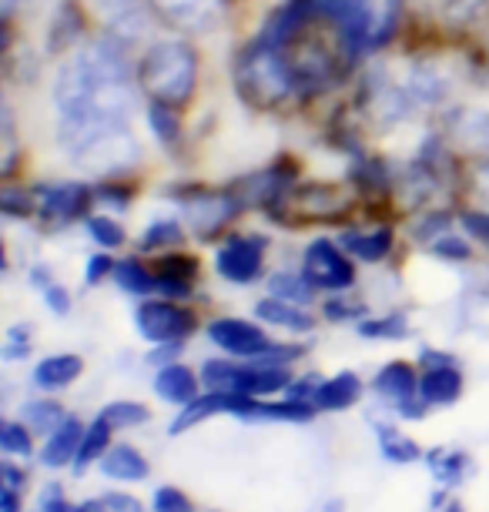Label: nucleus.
<instances>
[{"label": "nucleus", "instance_id": "5fc2aeb1", "mask_svg": "<svg viewBox=\"0 0 489 512\" xmlns=\"http://www.w3.org/2000/svg\"><path fill=\"white\" fill-rule=\"evenodd\" d=\"M101 201H111V205H128V188H104Z\"/></svg>", "mask_w": 489, "mask_h": 512}, {"label": "nucleus", "instance_id": "58836bf2", "mask_svg": "<svg viewBox=\"0 0 489 512\" xmlns=\"http://www.w3.org/2000/svg\"><path fill=\"white\" fill-rule=\"evenodd\" d=\"M322 375L319 372H309V375H302V379H295L289 389V395H285V399H295V402H312L315 405V395H319V389H322Z\"/></svg>", "mask_w": 489, "mask_h": 512}, {"label": "nucleus", "instance_id": "2f4dec72", "mask_svg": "<svg viewBox=\"0 0 489 512\" xmlns=\"http://www.w3.org/2000/svg\"><path fill=\"white\" fill-rule=\"evenodd\" d=\"M101 415L108 419L114 429H134V425H145L151 419L148 405L141 402H128V399H118V402H108L101 409Z\"/></svg>", "mask_w": 489, "mask_h": 512}, {"label": "nucleus", "instance_id": "4468645a", "mask_svg": "<svg viewBox=\"0 0 489 512\" xmlns=\"http://www.w3.org/2000/svg\"><path fill=\"white\" fill-rule=\"evenodd\" d=\"M372 389H376L379 399H386L392 409H402L406 402L419 399V375L409 362H389L379 369Z\"/></svg>", "mask_w": 489, "mask_h": 512}, {"label": "nucleus", "instance_id": "20e7f679", "mask_svg": "<svg viewBox=\"0 0 489 512\" xmlns=\"http://www.w3.org/2000/svg\"><path fill=\"white\" fill-rule=\"evenodd\" d=\"M235 81H238V94H242L248 104H255V108H275V104H282L295 91V84H299L285 51L268 41H258L255 47H248V51L238 57Z\"/></svg>", "mask_w": 489, "mask_h": 512}, {"label": "nucleus", "instance_id": "bb28decb", "mask_svg": "<svg viewBox=\"0 0 489 512\" xmlns=\"http://www.w3.org/2000/svg\"><path fill=\"white\" fill-rule=\"evenodd\" d=\"M429 469H433V476L443 482V486H459V482L466 479L469 472V456L459 449H433L429 452Z\"/></svg>", "mask_w": 489, "mask_h": 512}, {"label": "nucleus", "instance_id": "603ef678", "mask_svg": "<svg viewBox=\"0 0 489 512\" xmlns=\"http://www.w3.org/2000/svg\"><path fill=\"white\" fill-rule=\"evenodd\" d=\"M7 342L11 345H31V325H14L7 332Z\"/></svg>", "mask_w": 489, "mask_h": 512}, {"label": "nucleus", "instance_id": "37998d69", "mask_svg": "<svg viewBox=\"0 0 489 512\" xmlns=\"http://www.w3.org/2000/svg\"><path fill=\"white\" fill-rule=\"evenodd\" d=\"M0 211H4L7 218H27L31 215V198H27L24 191L7 188L4 195H0Z\"/></svg>", "mask_w": 489, "mask_h": 512}, {"label": "nucleus", "instance_id": "1a4fd4ad", "mask_svg": "<svg viewBox=\"0 0 489 512\" xmlns=\"http://www.w3.org/2000/svg\"><path fill=\"white\" fill-rule=\"evenodd\" d=\"M148 4L181 34H208L225 17V0H148Z\"/></svg>", "mask_w": 489, "mask_h": 512}, {"label": "nucleus", "instance_id": "aec40b11", "mask_svg": "<svg viewBox=\"0 0 489 512\" xmlns=\"http://www.w3.org/2000/svg\"><path fill=\"white\" fill-rule=\"evenodd\" d=\"M362 399V379L356 372H339L322 382L319 395H315V409L319 412H342Z\"/></svg>", "mask_w": 489, "mask_h": 512}, {"label": "nucleus", "instance_id": "4d7b16f0", "mask_svg": "<svg viewBox=\"0 0 489 512\" xmlns=\"http://www.w3.org/2000/svg\"><path fill=\"white\" fill-rule=\"evenodd\" d=\"M476 188H479V195L489 198V164H483V168L476 171Z\"/></svg>", "mask_w": 489, "mask_h": 512}, {"label": "nucleus", "instance_id": "b1692460", "mask_svg": "<svg viewBox=\"0 0 489 512\" xmlns=\"http://www.w3.org/2000/svg\"><path fill=\"white\" fill-rule=\"evenodd\" d=\"M376 439H379L382 459L392 462V466H409V462L423 459V449L409 436H402L396 425H389V422H376Z\"/></svg>", "mask_w": 489, "mask_h": 512}, {"label": "nucleus", "instance_id": "412c9836", "mask_svg": "<svg viewBox=\"0 0 489 512\" xmlns=\"http://www.w3.org/2000/svg\"><path fill=\"white\" fill-rule=\"evenodd\" d=\"M419 395L429 405H453L463 395V372L456 365H446V369H426V375L419 379Z\"/></svg>", "mask_w": 489, "mask_h": 512}, {"label": "nucleus", "instance_id": "c9c22d12", "mask_svg": "<svg viewBox=\"0 0 489 512\" xmlns=\"http://www.w3.org/2000/svg\"><path fill=\"white\" fill-rule=\"evenodd\" d=\"M456 134L476 148H489V111H469L466 118H459Z\"/></svg>", "mask_w": 489, "mask_h": 512}, {"label": "nucleus", "instance_id": "9b49d317", "mask_svg": "<svg viewBox=\"0 0 489 512\" xmlns=\"http://www.w3.org/2000/svg\"><path fill=\"white\" fill-rule=\"evenodd\" d=\"M185 211H188V225L195 228L201 238H212L238 215V211H242V198L201 195V198H188Z\"/></svg>", "mask_w": 489, "mask_h": 512}, {"label": "nucleus", "instance_id": "5701e85b", "mask_svg": "<svg viewBox=\"0 0 489 512\" xmlns=\"http://www.w3.org/2000/svg\"><path fill=\"white\" fill-rule=\"evenodd\" d=\"M111 432H114V425L104 419V415H98L94 422H88L84 439H81V449H78V459H74V472H78V476L91 466V462H101L104 456H108Z\"/></svg>", "mask_w": 489, "mask_h": 512}, {"label": "nucleus", "instance_id": "cd10ccee", "mask_svg": "<svg viewBox=\"0 0 489 512\" xmlns=\"http://www.w3.org/2000/svg\"><path fill=\"white\" fill-rule=\"evenodd\" d=\"M268 292H272L275 298H285V302H295V305H312V298L319 288H315L302 272L299 275L275 272L272 278H268Z\"/></svg>", "mask_w": 489, "mask_h": 512}, {"label": "nucleus", "instance_id": "9d476101", "mask_svg": "<svg viewBox=\"0 0 489 512\" xmlns=\"http://www.w3.org/2000/svg\"><path fill=\"white\" fill-rule=\"evenodd\" d=\"M208 338L218 345L222 352L235 355V359H255V355H262L272 349V338L268 332H262L255 322H248V318H215L212 325H208Z\"/></svg>", "mask_w": 489, "mask_h": 512}, {"label": "nucleus", "instance_id": "a18cd8bd", "mask_svg": "<svg viewBox=\"0 0 489 512\" xmlns=\"http://www.w3.org/2000/svg\"><path fill=\"white\" fill-rule=\"evenodd\" d=\"M101 499L108 502L111 512H145V506H141L134 496H128V492H104Z\"/></svg>", "mask_w": 489, "mask_h": 512}, {"label": "nucleus", "instance_id": "6e6552de", "mask_svg": "<svg viewBox=\"0 0 489 512\" xmlns=\"http://www.w3.org/2000/svg\"><path fill=\"white\" fill-rule=\"evenodd\" d=\"M215 272L232 285H252L265 272V241L252 235L228 238L215 255Z\"/></svg>", "mask_w": 489, "mask_h": 512}, {"label": "nucleus", "instance_id": "f704fd0d", "mask_svg": "<svg viewBox=\"0 0 489 512\" xmlns=\"http://www.w3.org/2000/svg\"><path fill=\"white\" fill-rule=\"evenodd\" d=\"M88 235L98 241V245L104 248V251H114V248H121L124 245V228L118 225L114 218H108V215H94V218H88Z\"/></svg>", "mask_w": 489, "mask_h": 512}, {"label": "nucleus", "instance_id": "2eb2a0df", "mask_svg": "<svg viewBox=\"0 0 489 512\" xmlns=\"http://www.w3.org/2000/svg\"><path fill=\"white\" fill-rule=\"evenodd\" d=\"M255 318L275 328H289L295 335H309L315 328V315L305 312V305L285 302V298H275V295H268L255 305Z\"/></svg>", "mask_w": 489, "mask_h": 512}, {"label": "nucleus", "instance_id": "f8f14e48", "mask_svg": "<svg viewBox=\"0 0 489 512\" xmlns=\"http://www.w3.org/2000/svg\"><path fill=\"white\" fill-rule=\"evenodd\" d=\"M91 191L78 181H61L41 191V215L44 221H74L88 211Z\"/></svg>", "mask_w": 489, "mask_h": 512}, {"label": "nucleus", "instance_id": "09e8293b", "mask_svg": "<svg viewBox=\"0 0 489 512\" xmlns=\"http://www.w3.org/2000/svg\"><path fill=\"white\" fill-rule=\"evenodd\" d=\"M0 479H4V486L21 489L24 482H27V472H24L21 466H14L11 459H7V462H0Z\"/></svg>", "mask_w": 489, "mask_h": 512}, {"label": "nucleus", "instance_id": "e433bc0d", "mask_svg": "<svg viewBox=\"0 0 489 512\" xmlns=\"http://www.w3.org/2000/svg\"><path fill=\"white\" fill-rule=\"evenodd\" d=\"M151 509L155 512H195V502H191L178 486H158L155 496H151Z\"/></svg>", "mask_w": 489, "mask_h": 512}, {"label": "nucleus", "instance_id": "6e6d98bb", "mask_svg": "<svg viewBox=\"0 0 489 512\" xmlns=\"http://www.w3.org/2000/svg\"><path fill=\"white\" fill-rule=\"evenodd\" d=\"M51 282H54V275L47 272L44 265H34V268H31V285H37V288H41V292H44V288L51 285Z\"/></svg>", "mask_w": 489, "mask_h": 512}, {"label": "nucleus", "instance_id": "ea45409f", "mask_svg": "<svg viewBox=\"0 0 489 512\" xmlns=\"http://www.w3.org/2000/svg\"><path fill=\"white\" fill-rule=\"evenodd\" d=\"M114 265H118V262H114L108 251H98V255H91L88 265H84V282H88V285H101L104 278L114 275Z\"/></svg>", "mask_w": 489, "mask_h": 512}, {"label": "nucleus", "instance_id": "423d86ee", "mask_svg": "<svg viewBox=\"0 0 489 512\" xmlns=\"http://www.w3.org/2000/svg\"><path fill=\"white\" fill-rule=\"evenodd\" d=\"M195 312L175 305L171 298H145L134 308V328L141 338H148L151 345L161 342H185L195 332Z\"/></svg>", "mask_w": 489, "mask_h": 512}, {"label": "nucleus", "instance_id": "79ce46f5", "mask_svg": "<svg viewBox=\"0 0 489 512\" xmlns=\"http://www.w3.org/2000/svg\"><path fill=\"white\" fill-rule=\"evenodd\" d=\"M463 228L469 238H476L479 245L489 248V211H463Z\"/></svg>", "mask_w": 489, "mask_h": 512}, {"label": "nucleus", "instance_id": "7c9ffc66", "mask_svg": "<svg viewBox=\"0 0 489 512\" xmlns=\"http://www.w3.org/2000/svg\"><path fill=\"white\" fill-rule=\"evenodd\" d=\"M0 449L7 456H34V429L27 422H4L0 425Z\"/></svg>", "mask_w": 489, "mask_h": 512}, {"label": "nucleus", "instance_id": "8fccbe9b", "mask_svg": "<svg viewBox=\"0 0 489 512\" xmlns=\"http://www.w3.org/2000/svg\"><path fill=\"white\" fill-rule=\"evenodd\" d=\"M446 365H456V359L449 352L423 349V369H446Z\"/></svg>", "mask_w": 489, "mask_h": 512}, {"label": "nucleus", "instance_id": "a878e982", "mask_svg": "<svg viewBox=\"0 0 489 512\" xmlns=\"http://www.w3.org/2000/svg\"><path fill=\"white\" fill-rule=\"evenodd\" d=\"M114 282H118L121 292H128V295H151V292H158V275L155 272H148L145 262H138V258H124V262L114 265Z\"/></svg>", "mask_w": 489, "mask_h": 512}, {"label": "nucleus", "instance_id": "dca6fc26", "mask_svg": "<svg viewBox=\"0 0 489 512\" xmlns=\"http://www.w3.org/2000/svg\"><path fill=\"white\" fill-rule=\"evenodd\" d=\"M195 272L198 265L185 255H165L155 268L158 275V292L161 298H171V302H181V298H191L195 292Z\"/></svg>", "mask_w": 489, "mask_h": 512}, {"label": "nucleus", "instance_id": "c756f323", "mask_svg": "<svg viewBox=\"0 0 489 512\" xmlns=\"http://www.w3.org/2000/svg\"><path fill=\"white\" fill-rule=\"evenodd\" d=\"M67 419L64 409L51 399H41V402H27L24 405V422L31 425L34 432H41V436H51V432L57 429Z\"/></svg>", "mask_w": 489, "mask_h": 512}, {"label": "nucleus", "instance_id": "864d4df0", "mask_svg": "<svg viewBox=\"0 0 489 512\" xmlns=\"http://www.w3.org/2000/svg\"><path fill=\"white\" fill-rule=\"evenodd\" d=\"M71 512H111V509L104 499H84V502H74Z\"/></svg>", "mask_w": 489, "mask_h": 512}, {"label": "nucleus", "instance_id": "a19ab883", "mask_svg": "<svg viewBox=\"0 0 489 512\" xmlns=\"http://www.w3.org/2000/svg\"><path fill=\"white\" fill-rule=\"evenodd\" d=\"M322 312L329 322H352V318H362L366 315V305H356V302H342V298H332V302L322 305Z\"/></svg>", "mask_w": 489, "mask_h": 512}, {"label": "nucleus", "instance_id": "39448f33", "mask_svg": "<svg viewBox=\"0 0 489 512\" xmlns=\"http://www.w3.org/2000/svg\"><path fill=\"white\" fill-rule=\"evenodd\" d=\"M201 385L208 392H242V395H275L295 382L289 365H255V362H228L208 359L201 365Z\"/></svg>", "mask_w": 489, "mask_h": 512}, {"label": "nucleus", "instance_id": "0eeeda50", "mask_svg": "<svg viewBox=\"0 0 489 512\" xmlns=\"http://www.w3.org/2000/svg\"><path fill=\"white\" fill-rule=\"evenodd\" d=\"M302 275L319 288V292H345L356 285V268L345 258V248H339L329 238H315L305 248Z\"/></svg>", "mask_w": 489, "mask_h": 512}, {"label": "nucleus", "instance_id": "473e14b6", "mask_svg": "<svg viewBox=\"0 0 489 512\" xmlns=\"http://www.w3.org/2000/svg\"><path fill=\"white\" fill-rule=\"evenodd\" d=\"M168 108H171V104H161V101L151 104V108H148V124H151L155 138L165 144V148H175L178 138H181V124H178V118Z\"/></svg>", "mask_w": 489, "mask_h": 512}, {"label": "nucleus", "instance_id": "49530a36", "mask_svg": "<svg viewBox=\"0 0 489 512\" xmlns=\"http://www.w3.org/2000/svg\"><path fill=\"white\" fill-rule=\"evenodd\" d=\"M181 355V342H161V345H155V349H151V355H148V362L151 365H171Z\"/></svg>", "mask_w": 489, "mask_h": 512}, {"label": "nucleus", "instance_id": "c85d7f7f", "mask_svg": "<svg viewBox=\"0 0 489 512\" xmlns=\"http://www.w3.org/2000/svg\"><path fill=\"white\" fill-rule=\"evenodd\" d=\"M359 335L362 338H376V342H399V338L409 335V325L402 315H379V318H362L359 322Z\"/></svg>", "mask_w": 489, "mask_h": 512}, {"label": "nucleus", "instance_id": "393cba45", "mask_svg": "<svg viewBox=\"0 0 489 512\" xmlns=\"http://www.w3.org/2000/svg\"><path fill=\"white\" fill-rule=\"evenodd\" d=\"M212 415H225V392H205L198 395L195 402L181 405V412L171 422V436H181V432L195 429L198 422L212 419Z\"/></svg>", "mask_w": 489, "mask_h": 512}, {"label": "nucleus", "instance_id": "4be33fe9", "mask_svg": "<svg viewBox=\"0 0 489 512\" xmlns=\"http://www.w3.org/2000/svg\"><path fill=\"white\" fill-rule=\"evenodd\" d=\"M342 248L349 255H356L359 262H382L392 251V231L389 228H372V231H345Z\"/></svg>", "mask_w": 489, "mask_h": 512}, {"label": "nucleus", "instance_id": "13d9d810", "mask_svg": "<svg viewBox=\"0 0 489 512\" xmlns=\"http://www.w3.org/2000/svg\"><path fill=\"white\" fill-rule=\"evenodd\" d=\"M101 4L108 7L111 17H114V14H121V11H131V4H134V0H101Z\"/></svg>", "mask_w": 489, "mask_h": 512}, {"label": "nucleus", "instance_id": "bf43d9fd", "mask_svg": "<svg viewBox=\"0 0 489 512\" xmlns=\"http://www.w3.org/2000/svg\"><path fill=\"white\" fill-rule=\"evenodd\" d=\"M449 512H463V509H459V506H456V502H453V506H449Z\"/></svg>", "mask_w": 489, "mask_h": 512}, {"label": "nucleus", "instance_id": "72a5a7b5", "mask_svg": "<svg viewBox=\"0 0 489 512\" xmlns=\"http://www.w3.org/2000/svg\"><path fill=\"white\" fill-rule=\"evenodd\" d=\"M181 238H185V231H181L178 221H151L145 238H141V245H145L148 251H165L171 245H181Z\"/></svg>", "mask_w": 489, "mask_h": 512}, {"label": "nucleus", "instance_id": "f257e3e1", "mask_svg": "<svg viewBox=\"0 0 489 512\" xmlns=\"http://www.w3.org/2000/svg\"><path fill=\"white\" fill-rule=\"evenodd\" d=\"M54 108L61 128L84 124H128L134 108V74L114 37L78 47L57 67Z\"/></svg>", "mask_w": 489, "mask_h": 512}, {"label": "nucleus", "instance_id": "6ab92c4d", "mask_svg": "<svg viewBox=\"0 0 489 512\" xmlns=\"http://www.w3.org/2000/svg\"><path fill=\"white\" fill-rule=\"evenodd\" d=\"M101 472L118 482H145L151 476V466L145 452L134 446H111L108 456L101 459Z\"/></svg>", "mask_w": 489, "mask_h": 512}, {"label": "nucleus", "instance_id": "de8ad7c7", "mask_svg": "<svg viewBox=\"0 0 489 512\" xmlns=\"http://www.w3.org/2000/svg\"><path fill=\"white\" fill-rule=\"evenodd\" d=\"M446 228H449V215H429V218H426V225H423V228H416V235H419V238L436 241L439 235H446Z\"/></svg>", "mask_w": 489, "mask_h": 512}, {"label": "nucleus", "instance_id": "ddd939ff", "mask_svg": "<svg viewBox=\"0 0 489 512\" xmlns=\"http://www.w3.org/2000/svg\"><path fill=\"white\" fill-rule=\"evenodd\" d=\"M84 425L81 419H67L57 425V429L47 436L44 449H41V466L44 469H64V466H74V459H78V449H81V439H84Z\"/></svg>", "mask_w": 489, "mask_h": 512}, {"label": "nucleus", "instance_id": "7ed1b4c3", "mask_svg": "<svg viewBox=\"0 0 489 512\" xmlns=\"http://www.w3.org/2000/svg\"><path fill=\"white\" fill-rule=\"evenodd\" d=\"M198 84V57L188 44L161 41L141 57L138 88L161 104H185Z\"/></svg>", "mask_w": 489, "mask_h": 512}, {"label": "nucleus", "instance_id": "4c0bfd02", "mask_svg": "<svg viewBox=\"0 0 489 512\" xmlns=\"http://www.w3.org/2000/svg\"><path fill=\"white\" fill-rule=\"evenodd\" d=\"M433 255L446 258V262H469V258H473V248H469V241L449 235V231H446V235H439L433 241Z\"/></svg>", "mask_w": 489, "mask_h": 512}, {"label": "nucleus", "instance_id": "a211bd4d", "mask_svg": "<svg viewBox=\"0 0 489 512\" xmlns=\"http://www.w3.org/2000/svg\"><path fill=\"white\" fill-rule=\"evenodd\" d=\"M84 372V359L74 352H61V355H47V359L37 362L34 369V385L44 392H57L67 389L78 375Z\"/></svg>", "mask_w": 489, "mask_h": 512}, {"label": "nucleus", "instance_id": "c03bdc74", "mask_svg": "<svg viewBox=\"0 0 489 512\" xmlns=\"http://www.w3.org/2000/svg\"><path fill=\"white\" fill-rule=\"evenodd\" d=\"M44 302H47V308H51L54 315H67L71 312V292L61 285V282H51L44 288Z\"/></svg>", "mask_w": 489, "mask_h": 512}, {"label": "nucleus", "instance_id": "f03ea898", "mask_svg": "<svg viewBox=\"0 0 489 512\" xmlns=\"http://www.w3.org/2000/svg\"><path fill=\"white\" fill-rule=\"evenodd\" d=\"M57 141L74 168L91 175H118L134 168V161L141 158V144L128 124H84V128L57 124Z\"/></svg>", "mask_w": 489, "mask_h": 512}, {"label": "nucleus", "instance_id": "f3484780", "mask_svg": "<svg viewBox=\"0 0 489 512\" xmlns=\"http://www.w3.org/2000/svg\"><path fill=\"white\" fill-rule=\"evenodd\" d=\"M198 379L201 375H195L188 369V365L181 362H171V365H161L158 375H155V395L161 402H171V405H188L198 399Z\"/></svg>", "mask_w": 489, "mask_h": 512}, {"label": "nucleus", "instance_id": "3c124183", "mask_svg": "<svg viewBox=\"0 0 489 512\" xmlns=\"http://www.w3.org/2000/svg\"><path fill=\"white\" fill-rule=\"evenodd\" d=\"M0 512H21V489L0 486Z\"/></svg>", "mask_w": 489, "mask_h": 512}]
</instances>
